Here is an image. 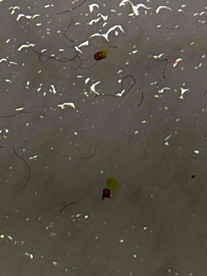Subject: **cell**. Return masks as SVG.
I'll return each mask as SVG.
<instances>
[{"instance_id": "1", "label": "cell", "mask_w": 207, "mask_h": 276, "mask_svg": "<svg viewBox=\"0 0 207 276\" xmlns=\"http://www.w3.org/2000/svg\"><path fill=\"white\" fill-rule=\"evenodd\" d=\"M106 54L103 51H100L95 54L94 55V58L96 60H100L105 58Z\"/></svg>"}]
</instances>
